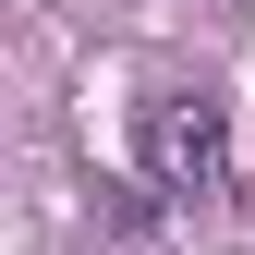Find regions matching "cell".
I'll return each mask as SVG.
<instances>
[{
  "label": "cell",
  "mask_w": 255,
  "mask_h": 255,
  "mask_svg": "<svg viewBox=\"0 0 255 255\" xmlns=\"http://www.w3.org/2000/svg\"><path fill=\"white\" fill-rule=\"evenodd\" d=\"M134 146H146L158 195H219V182H231V122H219V98H158Z\"/></svg>",
  "instance_id": "cell-1"
}]
</instances>
